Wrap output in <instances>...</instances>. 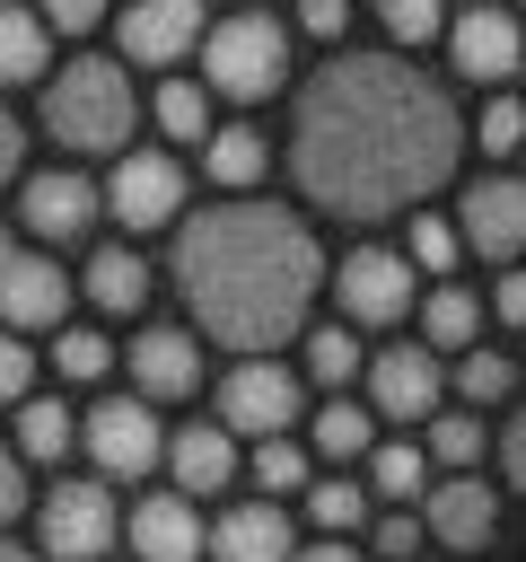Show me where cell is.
<instances>
[{
    "label": "cell",
    "instance_id": "obj_23",
    "mask_svg": "<svg viewBox=\"0 0 526 562\" xmlns=\"http://www.w3.org/2000/svg\"><path fill=\"white\" fill-rule=\"evenodd\" d=\"M79 290H88L105 316H140V307H149V263H140L132 246H96L88 272H79Z\"/></svg>",
    "mask_w": 526,
    "mask_h": 562
},
{
    "label": "cell",
    "instance_id": "obj_12",
    "mask_svg": "<svg viewBox=\"0 0 526 562\" xmlns=\"http://www.w3.org/2000/svg\"><path fill=\"white\" fill-rule=\"evenodd\" d=\"M96 220H105V193H96L79 167H35V176L18 184V228H26V237H44V246L88 237Z\"/></svg>",
    "mask_w": 526,
    "mask_h": 562
},
{
    "label": "cell",
    "instance_id": "obj_16",
    "mask_svg": "<svg viewBox=\"0 0 526 562\" xmlns=\"http://www.w3.org/2000/svg\"><path fill=\"white\" fill-rule=\"evenodd\" d=\"M70 316V272L35 246H9L0 255V325L9 334H53Z\"/></svg>",
    "mask_w": 526,
    "mask_h": 562
},
{
    "label": "cell",
    "instance_id": "obj_51",
    "mask_svg": "<svg viewBox=\"0 0 526 562\" xmlns=\"http://www.w3.org/2000/svg\"><path fill=\"white\" fill-rule=\"evenodd\" d=\"M517 70H526V61H517Z\"/></svg>",
    "mask_w": 526,
    "mask_h": 562
},
{
    "label": "cell",
    "instance_id": "obj_28",
    "mask_svg": "<svg viewBox=\"0 0 526 562\" xmlns=\"http://www.w3.org/2000/svg\"><path fill=\"white\" fill-rule=\"evenodd\" d=\"M307 518H316L324 536H359V527H368V483H359V474H324V483L307 474Z\"/></svg>",
    "mask_w": 526,
    "mask_h": 562
},
{
    "label": "cell",
    "instance_id": "obj_39",
    "mask_svg": "<svg viewBox=\"0 0 526 562\" xmlns=\"http://www.w3.org/2000/svg\"><path fill=\"white\" fill-rule=\"evenodd\" d=\"M482 316H500L508 334H526V263H500V281H491V299H482Z\"/></svg>",
    "mask_w": 526,
    "mask_h": 562
},
{
    "label": "cell",
    "instance_id": "obj_5",
    "mask_svg": "<svg viewBox=\"0 0 526 562\" xmlns=\"http://www.w3.org/2000/svg\"><path fill=\"white\" fill-rule=\"evenodd\" d=\"M114 536H123V509H114V483L105 474H70L35 509V553L44 562H105Z\"/></svg>",
    "mask_w": 526,
    "mask_h": 562
},
{
    "label": "cell",
    "instance_id": "obj_14",
    "mask_svg": "<svg viewBox=\"0 0 526 562\" xmlns=\"http://www.w3.org/2000/svg\"><path fill=\"white\" fill-rule=\"evenodd\" d=\"M491 527H500V492H491L473 465L421 483V536H430V544H447V553H482Z\"/></svg>",
    "mask_w": 526,
    "mask_h": 562
},
{
    "label": "cell",
    "instance_id": "obj_24",
    "mask_svg": "<svg viewBox=\"0 0 526 562\" xmlns=\"http://www.w3.org/2000/svg\"><path fill=\"white\" fill-rule=\"evenodd\" d=\"M53 70V26L18 0H0V88H35Z\"/></svg>",
    "mask_w": 526,
    "mask_h": 562
},
{
    "label": "cell",
    "instance_id": "obj_25",
    "mask_svg": "<svg viewBox=\"0 0 526 562\" xmlns=\"http://www.w3.org/2000/svg\"><path fill=\"white\" fill-rule=\"evenodd\" d=\"M412 307H421V342H430L438 360H447V351H465V342L482 334V299H473L465 281H438V290H430V299H412Z\"/></svg>",
    "mask_w": 526,
    "mask_h": 562
},
{
    "label": "cell",
    "instance_id": "obj_49",
    "mask_svg": "<svg viewBox=\"0 0 526 562\" xmlns=\"http://www.w3.org/2000/svg\"><path fill=\"white\" fill-rule=\"evenodd\" d=\"M508 9H517V26H526V0H508Z\"/></svg>",
    "mask_w": 526,
    "mask_h": 562
},
{
    "label": "cell",
    "instance_id": "obj_47",
    "mask_svg": "<svg viewBox=\"0 0 526 562\" xmlns=\"http://www.w3.org/2000/svg\"><path fill=\"white\" fill-rule=\"evenodd\" d=\"M0 562H44L35 544H18V536H0Z\"/></svg>",
    "mask_w": 526,
    "mask_h": 562
},
{
    "label": "cell",
    "instance_id": "obj_30",
    "mask_svg": "<svg viewBox=\"0 0 526 562\" xmlns=\"http://www.w3.org/2000/svg\"><path fill=\"white\" fill-rule=\"evenodd\" d=\"M298 342H307V378H316V386L342 395V386L359 378V325H316V334H298Z\"/></svg>",
    "mask_w": 526,
    "mask_h": 562
},
{
    "label": "cell",
    "instance_id": "obj_8",
    "mask_svg": "<svg viewBox=\"0 0 526 562\" xmlns=\"http://www.w3.org/2000/svg\"><path fill=\"white\" fill-rule=\"evenodd\" d=\"M96 193H105V220L167 228V220H184V158L175 149H114V176Z\"/></svg>",
    "mask_w": 526,
    "mask_h": 562
},
{
    "label": "cell",
    "instance_id": "obj_43",
    "mask_svg": "<svg viewBox=\"0 0 526 562\" xmlns=\"http://www.w3.org/2000/svg\"><path fill=\"white\" fill-rule=\"evenodd\" d=\"M500 474H508V483L526 492V404H517V413L500 422Z\"/></svg>",
    "mask_w": 526,
    "mask_h": 562
},
{
    "label": "cell",
    "instance_id": "obj_48",
    "mask_svg": "<svg viewBox=\"0 0 526 562\" xmlns=\"http://www.w3.org/2000/svg\"><path fill=\"white\" fill-rule=\"evenodd\" d=\"M9 246H18V237H9V220H0V255H9Z\"/></svg>",
    "mask_w": 526,
    "mask_h": 562
},
{
    "label": "cell",
    "instance_id": "obj_35",
    "mask_svg": "<svg viewBox=\"0 0 526 562\" xmlns=\"http://www.w3.org/2000/svg\"><path fill=\"white\" fill-rule=\"evenodd\" d=\"M421 457H430V465H447V474H465V465L482 457V422H473V413H430Z\"/></svg>",
    "mask_w": 526,
    "mask_h": 562
},
{
    "label": "cell",
    "instance_id": "obj_7",
    "mask_svg": "<svg viewBox=\"0 0 526 562\" xmlns=\"http://www.w3.org/2000/svg\"><path fill=\"white\" fill-rule=\"evenodd\" d=\"M79 448H88V465H96L105 483H140V474L158 465L167 430H158L149 395H105V404L79 413Z\"/></svg>",
    "mask_w": 526,
    "mask_h": 562
},
{
    "label": "cell",
    "instance_id": "obj_9",
    "mask_svg": "<svg viewBox=\"0 0 526 562\" xmlns=\"http://www.w3.org/2000/svg\"><path fill=\"white\" fill-rule=\"evenodd\" d=\"M289 422H298V369H281L272 351H237V369L219 378V430L272 439Z\"/></svg>",
    "mask_w": 526,
    "mask_h": 562
},
{
    "label": "cell",
    "instance_id": "obj_27",
    "mask_svg": "<svg viewBox=\"0 0 526 562\" xmlns=\"http://www.w3.org/2000/svg\"><path fill=\"white\" fill-rule=\"evenodd\" d=\"M421 483H430L421 439H368V492H377V501L412 509V501H421Z\"/></svg>",
    "mask_w": 526,
    "mask_h": 562
},
{
    "label": "cell",
    "instance_id": "obj_41",
    "mask_svg": "<svg viewBox=\"0 0 526 562\" xmlns=\"http://www.w3.org/2000/svg\"><path fill=\"white\" fill-rule=\"evenodd\" d=\"M289 18H298V35H316V44H342V26H351V0H289Z\"/></svg>",
    "mask_w": 526,
    "mask_h": 562
},
{
    "label": "cell",
    "instance_id": "obj_19",
    "mask_svg": "<svg viewBox=\"0 0 526 562\" xmlns=\"http://www.w3.org/2000/svg\"><path fill=\"white\" fill-rule=\"evenodd\" d=\"M158 457H167V474H175L184 501H210V492L237 483V430H219V422H184V430H167Z\"/></svg>",
    "mask_w": 526,
    "mask_h": 562
},
{
    "label": "cell",
    "instance_id": "obj_45",
    "mask_svg": "<svg viewBox=\"0 0 526 562\" xmlns=\"http://www.w3.org/2000/svg\"><path fill=\"white\" fill-rule=\"evenodd\" d=\"M289 562H368L351 536H324V544H289Z\"/></svg>",
    "mask_w": 526,
    "mask_h": 562
},
{
    "label": "cell",
    "instance_id": "obj_33",
    "mask_svg": "<svg viewBox=\"0 0 526 562\" xmlns=\"http://www.w3.org/2000/svg\"><path fill=\"white\" fill-rule=\"evenodd\" d=\"M53 369H61L70 386H96V378L114 369V342H105L96 325H61V334H53Z\"/></svg>",
    "mask_w": 526,
    "mask_h": 562
},
{
    "label": "cell",
    "instance_id": "obj_6",
    "mask_svg": "<svg viewBox=\"0 0 526 562\" xmlns=\"http://www.w3.org/2000/svg\"><path fill=\"white\" fill-rule=\"evenodd\" d=\"M324 281H333L342 325H368V334H377V325H403V316H412V299H421V290H412L403 246H351Z\"/></svg>",
    "mask_w": 526,
    "mask_h": 562
},
{
    "label": "cell",
    "instance_id": "obj_46",
    "mask_svg": "<svg viewBox=\"0 0 526 562\" xmlns=\"http://www.w3.org/2000/svg\"><path fill=\"white\" fill-rule=\"evenodd\" d=\"M18 158H26V123H18L9 105H0V184L18 176Z\"/></svg>",
    "mask_w": 526,
    "mask_h": 562
},
{
    "label": "cell",
    "instance_id": "obj_1",
    "mask_svg": "<svg viewBox=\"0 0 526 562\" xmlns=\"http://www.w3.org/2000/svg\"><path fill=\"white\" fill-rule=\"evenodd\" d=\"M465 167L456 97L403 53H333L289 105V184L324 220H403Z\"/></svg>",
    "mask_w": 526,
    "mask_h": 562
},
{
    "label": "cell",
    "instance_id": "obj_37",
    "mask_svg": "<svg viewBox=\"0 0 526 562\" xmlns=\"http://www.w3.org/2000/svg\"><path fill=\"white\" fill-rule=\"evenodd\" d=\"M377 18H386V35H395V53H412V44H430V35L447 26V0H377Z\"/></svg>",
    "mask_w": 526,
    "mask_h": 562
},
{
    "label": "cell",
    "instance_id": "obj_31",
    "mask_svg": "<svg viewBox=\"0 0 526 562\" xmlns=\"http://www.w3.org/2000/svg\"><path fill=\"white\" fill-rule=\"evenodd\" d=\"M508 386H517V360L508 351H482V342L456 351V395L465 404H508Z\"/></svg>",
    "mask_w": 526,
    "mask_h": 562
},
{
    "label": "cell",
    "instance_id": "obj_44",
    "mask_svg": "<svg viewBox=\"0 0 526 562\" xmlns=\"http://www.w3.org/2000/svg\"><path fill=\"white\" fill-rule=\"evenodd\" d=\"M18 509H26V457H18L9 439H0V527H9Z\"/></svg>",
    "mask_w": 526,
    "mask_h": 562
},
{
    "label": "cell",
    "instance_id": "obj_36",
    "mask_svg": "<svg viewBox=\"0 0 526 562\" xmlns=\"http://www.w3.org/2000/svg\"><path fill=\"white\" fill-rule=\"evenodd\" d=\"M456 220H430V211H412V228H403V263L412 272H456Z\"/></svg>",
    "mask_w": 526,
    "mask_h": 562
},
{
    "label": "cell",
    "instance_id": "obj_11",
    "mask_svg": "<svg viewBox=\"0 0 526 562\" xmlns=\"http://www.w3.org/2000/svg\"><path fill=\"white\" fill-rule=\"evenodd\" d=\"M438 35H447V61H456L473 88H500V79H517V61H526V26H517V9H500V0L456 9Z\"/></svg>",
    "mask_w": 526,
    "mask_h": 562
},
{
    "label": "cell",
    "instance_id": "obj_2",
    "mask_svg": "<svg viewBox=\"0 0 526 562\" xmlns=\"http://www.w3.org/2000/svg\"><path fill=\"white\" fill-rule=\"evenodd\" d=\"M175 290L202 342L272 351L307 334V307L324 290V246L289 202L219 193L175 228Z\"/></svg>",
    "mask_w": 526,
    "mask_h": 562
},
{
    "label": "cell",
    "instance_id": "obj_22",
    "mask_svg": "<svg viewBox=\"0 0 526 562\" xmlns=\"http://www.w3.org/2000/svg\"><path fill=\"white\" fill-rule=\"evenodd\" d=\"M263 167H272V140H263L254 123H210V132H202V176H210L219 193H254Z\"/></svg>",
    "mask_w": 526,
    "mask_h": 562
},
{
    "label": "cell",
    "instance_id": "obj_17",
    "mask_svg": "<svg viewBox=\"0 0 526 562\" xmlns=\"http://www.w3.org/2000/svg\"><path fill=\"white\" fill-rule=\"evenodd\" d=\"M123 369H132V395L184 404V395L202 386V334H193V325H149V334H132Z\"/></svg>",
    "mask_w": 526,
    "mask_h": 562
},
{
    "label": "cell",
    "instance_id": "obj_34",
    "mask_svg": "<svg viewBox=\"0 0 526 562\" xmlns=\"http://www.w3.org/2000/svg\"><path fill=\"white\" fill-rule=\"evenodd\" d=\"M465 140H473L482 158H508V149H526V105H517L508 88H491V105L465 123Z\"/></svg>",
    "mask_w": 526,
    "mask_h": 562
},
{
    "label": "cell",
    "instance_id": "obj_3",
    "mask_svg": "<svg viewBox=\"0 0 526 562\" xmlns=\"http://www.w3.org/2000/svg\"><path fill=\"white\" fill-rule=\"evenodd\" d=\"M132 123H140V88H132L123 61L79 53V61L44 70V132H53V149L114 158V149H132Z\"/></svg>",
    "mask_w": 526,
    "mask_h": 562
},
{
    "label": "cell",
    "instance_id": "obj_40",
    "mask_svg": "<svg viewBox=\"0 0 526 562\" xmlns=\"http://www.w3.org/2000/svg\"><path fill=\"white\" fill-rule=\"evenodd\" d=\"M35 18H44L53 35H88V26L114 18V0H35Z\"/></svg>",
    "mask_w": 526,
    "mask_h": 562
},
{
    "label": "cell",
    "instance_id": "obj_38",
    "mask_svg": "<svg viewBox=\"0 0 526 562\" xmlns=\"http://www.w3.org/2000/svg\"><path fill=\"white\" fill-rule=\"evenodd\" d=\"M430 536H421V509H386V518H368V553L377 562H412Z\"/></svg>",
    "mask_w": 526,
    "mask_h": 562
},
{
    "label": "cell",
    "instance_id": "obj_29",
    "mask_svg": "<svg viewBox=\"0 0 526 562\" xmlns=\"http://www.w3.org/2000/svg\"><path fill=\"white\" fill-rule=\"evenodd\" d=\"M368 439H377V413H359L351 395H333V404L316 413V457H333V465H359V457H368Z\"/></svg>",
    "mask_w": 526,
    "mask_h": 562
},
{
    "label": "cell",
    "instance_id": "obj_42",
    "mask_svg": "<svg viewBox=\"0 0 526 562\" xmlns=\"http://www.w3.org/2000/svg\"><path fill=\"white\" fill-rule=\"evenodd\" d=\"M26 386H35V351H26V342L0 325V404H18Z\"/></svg>",
    "mask_w": 526,
    "mask_h": 562
},
{
    "label": "cell",
    "instance_id": "obj_32",
    "mask_svg": "<svg viewBox=\"0 0 526 562\" xmlns=\"http://www.w3.org/2000/svg\"><path fill=\"white\" fill-rule=\"evenodd\" d=\"M254 492H263V501H289V492H307V448H298L289 430L254 439Z\"/></svg>",
    "mask_w": 526,
    "mask_h": 562
},
{
    "label": "cell",
    "instance_id": "obj_4",
    "mask_svg": "<svg viewBox=\"0 0 526 562\" xmlns=\"http://www.w3.org/2000/svg\"><path fill=\"white\" fill-rule=\"evenodd\" d=\"M193 53H202V88L228 97V105H263V97H281V79H289V26L263 18V9H237V18L202 26Z\"/></svg>",
    "mask_w": 526,
    "mask_h": 562
},
{
    "label": "cell",
    "instance_id": "obj_50",
    "mask_svg": "<svg viewBox=\"0 0 526 562\" xmlns=\"http://www.w3.org/2000/svg\"><path fill=\"white\" fill-rule=\"evenodd\" d=\"M245 9H254V0H245Z\"/></svg>",
    "mask_w": 526,
    "mask_h": 562
},
{
    "label": "cell",
    "instance_id": "obj_15",
    "mask_svg": "<svg viewBox=\"0 0 526 562\" xmlns=\"http://www.w3.org/2000/svg\"><path fill=\"white\" fill-rule=\"evenodd\" d=\"M202 0H123L114 9V44H123V61H140V70H175L193 44H202Z\"/></svg>",
    "mask_w": 526,
    "mask_h": 562
},
{
    "label": "cell",
    "instance_id": "obj_20",
    "mask_svg": "<svg viewBox=\"0 0 526 562\" xmlns=\"http://www.w3.org/2000/svg\"><path fill=\"white\" fill-rule=\"evenodd\" d=\"M123 536H132L140 562H202V509H193L184 492H149V501L123 518Z\"/></svg>",
    "mask_w": 526,
    "mask_h": 562
},
{
    "label": "cell",
    "instance_id": "obj_26",
    "mask_svg": "<svg viewBox=\"0 0 526 562\" xmlns=\"http://www.w3.org/2000/svg\"><path fill=\"white\" fill-rule=\"evenodd\" d=\"M149 123H158V140L202 149V132H210V88H202V79H158V88H149Z\"/></svg>",
    "mask_w": 526,
    "mask_h": 562
},
{
    "label": "cell",
    "instance_id": "obj_13",
    "mask_svg": "<svg viewBox=\"0 0 526 562\" xmlns=\"http://www.w3.org/2000/svg\"><path fill=\"white\" fill-rule=\"evenodd\" d=\"M359 378H368V413H386V422H430L438 386H447L430 342H386L377 360H359Z\"/></svg>",
    "mask_w": 526,
    "mask_h": 562
},
{
    "label": "cell",
    "instance_id": "obj_21",
    "mask_svg": "<svg viewBox=\"0 0 526 562\" xmlns=\"http://www.w3.org/2000/svg\"><path fill=\"white\" fill-rule=\"evenodd\" d=\"M9 448H18L26 465H61V457L79 448V413H70L61 395H18V404H9Z\"/></svg>",
    "mask_w": 526,
    "mask_h": 562
},
{
    "label": "cell",
    "instance_id": "obj_18",
    "mask_svg": "<svg viewBox=\"0 0 526 562\" xmlns=\"http://www.w3.org/2000/svg\"><path fill=\"white\" fill-rule=\"evenodd\" d=\"M289 509L281 501H237V509H219L210 527H202V553L210 562H289Z\"/></svg>",
    "mask_w": 526,
    "mask_h": 562
},
{
    "label": "cell",
    "instance_id": "obj_10",
    "mask_svg": "<svg viewBox=\"0 0 526 562\" xmlns=\"http://www.w3.org/2000/svg\"><path fill=\"white\" fill-rule=\"evenodd\" d=\"M456 246L482 263H517L526 255V176H473L456 193Z\"/></svg>",
    "mask_w": 526,
    "mask_h": 562
}]
</instances>
